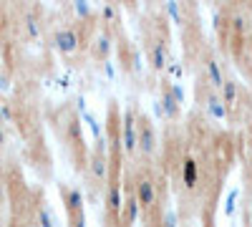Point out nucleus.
I'll return each mask as SVG.
<instances>
[{
	"label": "nucleus",
	"mask_w": 252,
	"mask_h": 227,
	"mask_svg": "<svg viewBox=\"0 0 252 227\" xmlns=\"http://www.w3.org/2000/svg\"><path fill=\"white\" fill-rule=\"evenodd\" d=\"M38 225L40 227H56V220H53V215H51L48 207H40L38 210Z\"/></svg>",
	"instance_id": "a211bd4d"
},
{
	"label": "nucleus",
	"mask_w": 252,
	"mask_h": 227,
	"mask_svg": "<svg viewBox=\"0 0 252 227\" xmlns=\"http://www.w3.org/2000/svg\"><path fill=\"white\" fill-rule=\"evenodd\" d=\"M73 10H76V15H81V18H89V15H91V5H89V3H83V0L73 3Z\"/></svg>",
	"instance_id": "b1692460"
},
{
	"label": "nucleus",
	"mask_w": 252,
	"mask_h": 227,
	"mask_svg": "<svg viewBox=\"0 0 252 227\" xmlns=\"http://www.w3.org/2000/svg\"><path fill=\"white\" fill-rule=\"evenodd\" d=\"M8 89H10V76L0 73V91H8Z\"/></svg>",
	"instance_id": "c756f323"
},
{
	"label": "nucleus",
	"mask_w": 252,
	"mask_h": 227,
	"mask_svg": "<svg viewBox=\"0 0 252 227\" xmlns=\"http://www.w3.org/2000/svg\"><path fill=\"white\" fill-rule=\"evenodd\" d=\"M76 109H78V114L89 111V109H86V98H83V96H78V98H76Z\"/></svg>",
	"instance_id": "7c9ffc66"
},
{
	"label": "nucleus",
	"mask_w": 252,
	"mask_h": 227,
	"mask_svg": "<svg viewBox=\"0 0 252 227\" xmlns=\"http://www.w3.org/2000/svg\"><path fill=\"white\" fill-rule=\"evenodd\" d=\"M237 199H240V187H235L232 192L227 195V202H224V215L232 217L235 215V207H237Z\"/></svg>",
	"instance_id": "f3484780"
},
{
	"label": "nucleus",
	"mask_w": 252,
	"mask_h": 227,
	"mask_svg": "<svg viewBox=\"0 0 252 227\" xmlns=\"http://www.w3.org/2000/svg\"><path fill=\"white\" fill-rule=\"evenodd\" d=\"M66 136L73 147H83V131H81V119H71L66 124Z\"/></svg>",
	"instance_id": "4468645a"
},
{
	"label": "nucleus",
	"mask_w": 252,
	"mask_h": 227,
	"mask_svg": "<svg viewBox=\"0 0 252 227\" xmlns=\"http://www.w3.org/2000/svg\"><path fill=\"white\" fill-rule=\"evenodd\" d=\"M250 154H252V147H250Z\"/></svg>",
	"instance_id": "f704fd0d"
},
{
	"label": "nucleus",
	"mask_w": 252,
	"mask_h": 227,
	"mask_svg": "<svg viewBox=\"0 0 252 227\" xmlns=\"http://www.w3.org/2000/svg\"><path fill=\"white\" fill-rule=\"evenodd\" d=\"M136 152L144 157H152L157 152V131L146 116H136Z\"/></svg>",
	"instance_id": "f257e3e1"
},
{
	"label": "nucleus",
	"mask_w": 252,
	"mask_h": 227,
	"mask_svg": "<svg viewBox=\"0 0 252 227\" xmlns=\"http://www.w3.org/2000/svg\"><path fill=\"white\" fill-rule=\"evenodd\" d=\"M232 28H235L237 33H245V31H247V18L240 15V13H235V15H232Z\"/></svg>",
	"instance_id": "4be33fe9"
},
{
	"label": "nucleus",
	"mask_w": 252,
	"mask_h": 227,
	"mask_svg": "<svg viewBox=\"0 0 252 227\" xmlns=\"http://www.w3.org/2000/svg\"><path fill=\"white\" fill-rule=\"evenodd\" d=\"M26 31H28L31 38H38V35H40V26H38L35 15H26Z\"/></svg>",
	"instance_id": "412c9836"
},
{
	"label": "nucleus",
	"mask_w": 252,
	"mask_h": 227,
	"mask_svg": "<svg viewBox=\"0 0 252 227\" xmlns=\"http://www.w3.org/2000/svg\"><path fill=\"white\" fill-rule=\"evenodd\" d=\"M149 58H152V68H154V71L166 68V46H164V40H157V43L152 46Z\"/></svg>",
	"instance_id": "9d476101"
},
{
	"label": "nucleus",
	"mask_w": 252,
	"mask_h": 227,
	"mask_svg": "<svg viewBox=\"0 0 252 227\" xmlns=\"http://www.w3.org/2000/svg\"><path fill=\"white\" fill-rule=\"evenodd\" d=\"M177 225H179V220H177V212L166 210V212H164V227H177Z\"/></svg>",
	"instance_id": "a878e982"
},
{
	"label": "nucleus",
	"mask_w": 252,
	"mask_h": 227,
	"mask_svg": "<svg viewBox=\"0 0 252 227\" xmlns=\"http://www.w3.org/2000/svg\"><path fill=\"white\" fill-rule=\"evenodd\" d=\"M63 202H66V210L68 215H78L83 212V192L78 187H71V190H63Z\"/></svg>",
	"instance_id": "0eeeda50"
},
{
	"label": "nucleus",
	"mask_w": 252,
	"mask_h": 227,
	"mask_svg": "<svg viewBox=\"0 0 252 227\" xmlns=\"http://www.w3.org/2000/svg\"><path fill=\"white\" fill-rule=\"evenodd\" d=\"M119 141H121L126 154L136 152V111L134 109L124 111V124H121V131H119Z\"/></svg>",
	"instance_id": "f03ea898"
},
{
	"label": "nucleus",
	"mask_w": 252,
	"mask_h": 227,
	"mask_svg": "<svg viewBox=\"0 0 252 227\" xmlns=\"http://www.w3.org/2000/svg\"><path fill=\"white\" fill-rule=\"evenodd\" d=\"M139 212H141V207H139L136 197L129 195V197L124 199V210H121V215H124V220H126V227H131V225L139 220Z\"/></svg>",
	"instance_id": "1a4fd4ad"
},
{
	"label": "nucleus",
	"mask_w": 252,
	"mask_h": 227,
	"mask_svg": "<svg viewBox=\"0 0 252 227\" xmlns=\"http://www.w3.org/2000/svg\"><path fill=\"white\" fill-rule=\"evenodd\" d=\"M166 91H169V96L177 101V104L182 106L184 104V89L179 86V84H166Z\"/></svg>",
	"instance_id": "aec40b11"
},
{
	"label": "nucleus",
	"mask_w": 252,
	"mask_h": 227,
	"mask_svg": "<svg viewBox=\"0 0 252 227\" xmlns=\"http://www.w3.org/2000/svg\"><path fill=\"white\" fill-rule=\"evenodd\" d=\"M220 91H222V96H220V98H222V104H224L227 109L237 104V94H240V91H237V81L224 78V84H222V89H220Z\"/></svg>",
	"instance_id": "ddd939ff"
},
{
	"label": "nucleus",
	"mask_w": 252,
	"mask_h": 227,
	"mask_svg": "<svg viewBox=\"0 0 252 227\" xmlns=\"http://www.w3.org/2000/svg\"><path fill=\"white\" fill-rule=\"evenodd\" d=\"M169 71H172L174 76H182V66L177 64V61H172V66H169Z\"/></svg>",
	"instance_id": "2f4dec72"
},
{
	"label": "nucleus",
	"mask_w": 252,
	"mask_h": 227,
	"mask_svg": "<svg viewBox=\"0 0 252 227\" xmlns=\"http://www.w3.org/2000/svg\"><path fill=\"white\" fill-rule=\"evenodd\" d=\"M5 144V131H3V127H0V147Z\"/></svg>",
	"instance_id": "473e14b6"
},
{
	"label": "nucleus",
	"mask_w": 252,
	"mask_h": 227,
	"mask_svg": "<svg viewBox=\"0 0 252 227\" xmlns=\"http://www.w3.org/2000/svg\"><path fill=\"white\" fill-rule=\"evenodd\" d=\"M106 207H109L111 217L121 220V210H124V190H121V184H119V182L109 184V195H106Z\"/></svg>",
	"instance_id": "39448f33"
},
{
	"label": "nucleus",
	"mask_w": 252,
	"mask_h": 227,
	"mask_svg": "<svg viewBox=\"0 0 252 227\" xmlns=\"http://www.w3.org/2000/svg\"><path fill=\"white\" fill-rule=\"evenodd\" d=\"M71 227H86V215H83V212L73 215L71 217Z\"/></svg>",
	"instance_id": "bb28decb"
},
{
	"label": "nucleus",
	"mask_w": 252,
	"mask_h": 227,
	"mask_svg": "<svg viewBox=\"0 0 252 227\" xmlns=\"http://www.w3.org/2000/svg\"><path fill=\"white\" fill-rule=\"evenodd\" d=\"M81 119H83V121L89 124V129L94 131V136H96V141H98V139L103 136V129H101V124H98V119H96V116H94L91 111H83V114H81Z\"/></svg>",
	"instance_id": "dca6fc26"
},
{
	"label": "nucleus",
	"mask_w": 252,
	"mask_h": 227,
	"mask_svg": "<svg viewBox=\"0 0 252 227\" xmlns=\"http://www.w3.org/2000/svg\"><path fill=\"white\" fill-rule=\"evenodd\" d=\"M207 78H209V86L212 89H222V84H224V76H222V66L217 64L215 58H209L207 61Z\"/></svg>",
	"instance_id": "9b49d317"
},
{
	"label": "nucleus",
	"mask_w": 252,
	"mask_h": 227,
	"mask_svg": "<svg viewBox=\"0 0 252 227\" xmlns=\"http://www.w3.org/2000/svg\"><path fill=\"white\" fill-rule=\"evenodd\" d=\"M207 111H209V116H212V119H224V116H227V106L222 104V98H220V96H209V101H207Z\"/></svg>",
	"instance_id": "2eb2a0df"
},
{
	"label": "nucleus",
	"mask_w": 252,
	"mask_h": 227,
	"mask_svg": "<svg viewBox=\"0 0 252 227\" xmlns=\"http://www.w3.org/2000/svg\"><path fill=\"white\" fill-rule=\"evenodd\" d=\"M159 109H161V116H166V119H177L179 116V104L169 96V91H166V89H164V94L159 98Z\"/></svg>",
	"instance_id": "f8f14e48"
},
{
	"label": "nucleus",
	"mask_w": 252,
	"mask_h": 227,
	"mask_svg": "<svg viewBox=\"0 0 252 227\" xmlns=\"http://www.w3.org/2000/svg\"><path fill=\"white\" fill-rule=\"evenodd\" d=\"M3 190H5V187H3V179H0V197H3Z\"/></svg>",
	"instance_id": "72a5a7b5"
},
{
	"label": "nucleus",
	"mask_w": 252,
	"mask_h": 227,
	"mask_svg": "<svg viewBox=\"0 0 252 227\" xmlns=\"http://www.w3.org/2000/svg\"><path fill=\"white\" fill-rule=\"evenodd\" d=\"M96 53L103 56V58L109 56V35H101V38H98V48H96Z\"/></svg>",
	"instance_id": "393cba45"
},
{
	"label": "nucleus",
	"mask_w": 252,
	"mask_h": 227,
	"mask_svg": "<svg viewBox=\"0 0 252 227\" xmlns=\"http://www.w3.org/2000/svg\"><path fill=\"white\" fill-rule=\"evenodd\" d=\"M13 106L8 104V101H0V124H10L13 121Z\"/></svg>",
	"instance_id": "6ab92c4d"
},
{
	"label": "nucleus",
	"mask_w": 252,
	"mask_h": 227,
	"mask_svg": "<svg viewBox=\"0 0 252 227\" xmlns=\"http://www.w3.org/2000/svg\"><path fill=\"white\" fill-rule=\"evenodd\" d=\"M134 197L139 202L141 210H149L152 204L157 202V190H154V182L146 177V174H139L136 182H134Z\"/></svg>",
	"instance_id": "7ed1b4c3"
},
{
	"label": "nucleus",
	"mask_w": 252,
	"mask_h": 227,
	"mask_svg": "<svg viewBox=\"0 0 252 227\" xmlns=\"http://www.w3.org/2000/svg\"><path fill=\"white\" fill-rule=\"evenodd\" d=\"M101 15L106 18V20H114V18H116V8H114V5H103V8H101Z\"/></svg>",
	"instance_id": "cd10ccee"
},
{
	"label": "nucleus",
	"mask_w": 252,
	"mask_h": 227,
	"mask_svg": "<svg viewBox=\"0 0 252 227\" xmlns=\"http://www.w3.org/2000/svg\"><path fill=\"white\" fill-rule=\"evenodd\" d=\"M131 68H134V71H141V68H144L141 56H139V53H131Z\"/></svg>",
	"instance_id": "c85d7f7f"
},
{
	"label": "nucleus",
	"mask_w": 252,
	"mask_h": 227,
	"mask_svg": "<svg viewBox=\"0 0 252 227\" xmlns=\"http://www.w3.org/2000/svg\"><path fill=\"white\" fill-rule=\"evenodd\" d=\"M78 43H81V38H78V33L73 28H61L53 35V48L58 53H73L78 48Z\"/></svg>",
	"instance_id": "20e7f679"
},
{
	"label": "nucleus",
	"mask_w": 252,
	"mask_h": 227,
	"mask_svg": "<svg viewBox=\"0 0 252 227\" xmlns=\"http://www.w3.org/2000/svg\"><path fill=\"white\" fill-rule=\"evenodd\" d=\"M89 172L96 182H106L109 179V159L103 154H91L89 159Z\"/></svg>",
	"instance_id": "423d86ee"
},
{
	"label": "nucleus",
	"mask_w": 252,
	"mask_h": 227,
	"mask_svg": "<svg viewBox=\"0 0 252 227\" xmlns=\"http://www.w3.org/2000/svg\"><path fill=\"white\" fill-rule=\"evenodd\" d=\"M197 179H199L197 162H194V159H184V164H182V182H184V187L192 190L194 184H197Z\"/></svg>",
	"instance_id": "6e6552de"
},
{
	"label": "nucleus",
	"mask_w": 252,
	"mask_h": 227,
	"mask_svg": "<svg viewBox=\"0 0 252 227\" xmlns=\"http://www.w3.org/2000/svg\"><path fill=\"white\" fill-rule=\"evenodd\" d=\"M166 13H169V15L174 18V23H182V10H179V3L169 0V3H166Z\"/></svg>",
	"instance_id": "5701e85b"
}]
</instances>
